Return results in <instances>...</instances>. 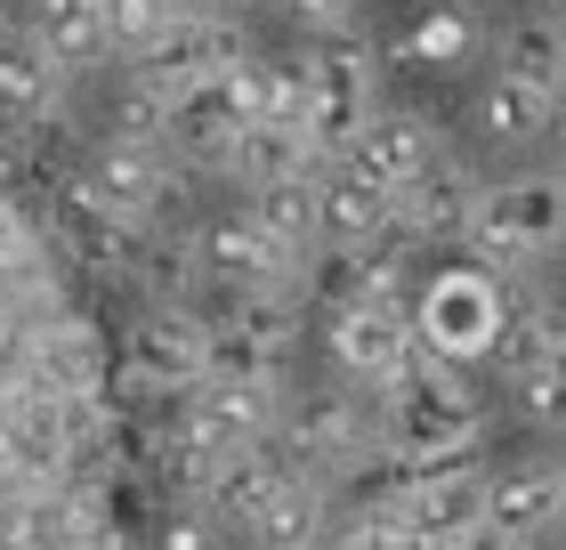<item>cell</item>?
<instances>
[{"label": "cell", "instance_id": "6da1fadb", "mask_svg": "<svg viewBox=\"0 0 566 550\" xmlns=\"http://www.w3.org/2000/svg\"><path fill=\"white\" fill-rule=\"evenodd\" d=\"M97 292L0 163V550H154Z\"/></svg>", "mask_w": 566, "mask_h": 550}, {"label": "cell", "instance_id": "7a4b0ae2", "mask_svg": "<svg viewBox=\"0 0 566 550\" xmlns=\"http://www.w3.org/2000/svg\"><path fill=\"white\" fill-rule=\"evenodd\" d=\"M518 292H510L502 276H485L478 259H453V268H429L413 283V340H421V356L437 364H453V373H470V364L485 356H502V340L510 324H518Z\"/></svg>", "mask_w": 566, "mask_h": 550}, {"label": "cell", "instance_id": "3957f363", "mask_svg": "<svg viewBox=\"0 0 566 550\" xmlns=\"http://www.w3.org/2000/svg\"><path fill=\"white\" fill-rule=\"evenodd\" d=\"M566 243V187L551 170H526V178H502L494 195H485V211L470 227V259L485 276H502V283H518L543 251Z\"/></svg>", "mask_w": 566, "mask_h": 550}, {"label": "cell", "instance_id": "277c9868", "mask_svg": "<svg viewBox=\"0 0 566 550\" xmlns=\"http://www.w3.org/2000/svg\"><path fill=\"white\" fill-rule=\"evenodd\" d=\"M478 429H485V397L437 356H421L413 381L389 388V445H405V454H421V461L478 454Z\"/></svg>", "mask_w": 566, "mask_h": 550}, {"label": "cell", "instance_id": "5b68a950", "mask_svg": "<svg viewBox=\"0 0 566 550\" xmlns=\"http://www.w3.org/2000/svg\"><path fill=\"white\" fill-rule=\"evenodd\" d=\"M195 259H202V283L227 292V300H292L300 276H307V251L275 243L251 211L202 219V227H195Z\"/></svg>", "mask_w": 566, "mask_h": 550}, {"label": "cell", "instance_id": "8992f818", "mask_svg": "<svg viewBox=\"0 0 566 550\" xmlns=\"http://www.w3.org/2000/svg\"><path fill=\"white\" fill-rule=\"evenodd\" d=\"M268 445H275V461L292 469V478L348 469L365 454V405H356V388H300V397L283 405V429Z\"/></svg>", "mask_w": 566, "mask_h": 550}, {"label": "cell", "instance_id": "52a82bcc", "mask_svg": "<svg viewBox=\"0 0 566 550\" xmlns=\"http://www.w3.org/2000/svg\"><path fill=\"white\" fill-rule=\"evenodd\" d=\"M243 58H251L243 24H227V17H211V9H178L170 33L138 58V82L163 90V97H187V90H202V82H219V73H235Z\"/></svg>", "mask_w": 566, "mask_h": 550}, {"label": "cell", "instance_id": "ba28073f", "mask_svg": "<svg viewBox=\"0 0 566 550\" xmlns=\"http://www.w3.org/2000/svg\"><path fill=\"white\" fill-rule=\"evenodd\" d=\"M307 106H316V154L348 163V146L365 138V122L380 114V97H373V58H365L356 41H324L316 58H307Z\"/></svg>", "mask_w": 566, "mask_h": 550}, {"label": "cell", "instance_id": "9c48e42d", "mask_svg": "<svg viewBox=\"0 0 566 550\" xmlns=\"http://www.w3.org/2000/svg\"><path fill=\"white\" fill-rule=\"evenodd\" d=\"M82 187L106 203L114 219L130 227H154V219H178V203H187V170L170 163V154H146V146H106L97 138Z\"/></svg>", "mask_w": 566, "mask_h": 550}, {"label": "cell", "instance_id": "30bf717a", "mask_svg": "<svg viewBox=\"0 0 566 550\" xmlns=\"http://www.w3.org/2000/svg\"><path fill=\"white\" fill-rule=\"evenodd\" d=\"M332 364L356 381V388H380L389 397L397 381H413V364H421V340H413V316L405 308H340L332 316Z\"/></svg>", "mask_w": 566, "mask_h": 550}, {"label": "cell", "instance_id": "8fae6325", "mask_svg": "<svg viewBox=\"0 0 566 550\" xmlns=\"http://www.w3.org/2000/svg\"><path fill=\"white\" fill-rule=\"evenodd\" d=\"M178 422L202 429L211 445H227V454H251V445H268L283 429V388L251 381V373H211L187 405H178Z\"/></svg>", "mask_w": 566, "mask_h": 550}, {"label": "cell", "instance_id": "7c38bea8", "mask_svg": "<svg viewBox=\"0 0 566 550\" xmlns=\"http://www.w3.org/2000/svg\"><path fill=\"white\" fill-rule=\"evenodd\" d=\"M292 340H300L292 300H227V308H211V373L275 381L283 356H292Z\"/></svg>", "mask_w": 566, "mask_h": 550}, {"label": "cell", "instance_id": "4fadbf2b", "mask_svg": "<svg viewBox=\"0 0 566 550\" xmlns=\"http://www.w3.org/2000/svg\"><path fill=\"white\" fill-rule=\"evenodd\" d=\"M65 90H73V65L49 58L24 24H0V114L24 129H49L65 122Z\"/></svg>", "mask_w": 566, "mask_h": 550}, {"label": "cell", "instance_id": "5bb4252c", "mask_svg": "<svg viewBox=\"0 0 566 550\" xmlns=\"http://www.w3.org/2000/svg\"><path fill=\"white\" fill-rule=\"evenodd\" d=\"M485 211V187L470 178L461 154H437V163L397 195V227L405 235H429V243H470V227Z\"/></svg>", "mask_w": 566, "mask_h": 550}, {"label": "cell", "instance_id": "9a60e30c", "mask_svg": "<svg viewBox=\"0 0 566 550\" xmlns=\"http://www.w3.org/2000/svg\"><path fill=\"white\" fill-rule=\"evenodd\" d=\"M243 138H251V114L235 106L227 73H219V82H202V90H187V97H170V154H178V163L235 170V146Z\"/></svg>", "mask_w": 566, "mask_h": 550}, {"label": "cell", "instance_id": "2e32d148", "mask_svg": "<svg viewBox=\"0 0 566 550\" xmlns=\"http://www.w3.org/2000/svg\"><path fill=\"white\" fill-rule=\"evenodd\" d=\"M405 527H413L421 542H437V550L470 542V535L485 527V469H478V454H461V461H429V486L413 494Z\"/></svg>", "mask_w": 566, "mask_h": 550}, {"label": "cell", "instance_id": "e0dca14e", "mask_svg": "<svg viewBox=\"0 0 566 550\" xmlns=\"http://www.w3.org/2000/svg\"><path fill=\"white\" fill-rule=\"evenodd\" d=\"M316 203H324V243L332 251H365L380 235H397V195L380 178H365L356 163H332L316 178Z\"/></svg>", "mask_w": 566, "mask_h": 550}, {"label": "cell", "instance_id": "ac0fdd59", "mask_svg": "<svg viewBox=\"0 0 566 550\" xmlns=\"http://www.w3.org/2000/svg\"><path fill=\"white\" fill-rule=\"evenodd\" d=\"M566 518V486L551 461H518V469H494L485 478V527H502L510 542H534Z\"/></svg>", "mask_w": 566, "mask_h": 550}, {"label": "cell", "instance_id": "d6986e66", "mask_svg": "<svg viewBox=\"0 0 566 550\" xmlns=\"http://www.w3.org/2000/svg\"><path fill=\"white\" fill-rule=\"evenodd\" d=\"M437 154H446V146H437V129H429L421 114H389V106H380V114L365 122V138L348 146V163L365 170V178H380L389 195H405V187L437 163Z\"/></svg>", "mask_w": 566, "mask_h": 550}, {"label": "cell", "instance_id": "ffe728a7", "mask_svg": "<svg viewBox=\"0 0 566 550\" xmlns=\"http://www.w3.org/2000/svg\"><path fill=\"white\" fill-rule=\"evenodd\" d=\"M24 33H33L49 58H65L73 73L114 58V17H106V0H24Z\"/></svg>", "mask_w": 566, "mask_h": 550}, {"label": "cell", "instance_id": "44dd1931", "mask_svg": "<svg viewBox=\"0 0 566 550\" xmlns=\"http://www.w3.org/2000/svg\"><path fill=\"white\" fill-rule=\"evenodd\" d=\"M421 486H429V461L405 454V445H365V454L340 469V494L356 510H380V518H405Z\"/></svg>", "mask_w": 566, "mask_h": 550}, {"label": "cell", "instance_id": "7402d4cb", "mask_svg": "<svg viewBox=\"0 0 566 550\" xmlns=\"http://www.w3.org/2000/svg\"><path fill=\"white\" fill-rule=\"evenodd\" d=\"M494 73H510L518 90H534V97H566V17L558 9H543V17H518L502 33V65Z\"/></svg>", "mask_w": 566, "mask_h": 550}, {"label": "cell", "instance_id": "603a6c76", "mask_svg": "<svg viewBox=\"0 0 566 550\" xmlns=\"http://www.w3.org/2000/svg\"><path fill=\"white\" fill-rule=\"evenodd\" d=\"M283 478H292V469L275 461V445H251V454H235V461L219 469V486H211V502H202V510H211L219 527H243L251 535L268 518V502L283 494Z\"/></svg>", "mask_w": 566, "mask_h": 550}, {"label": "cell", "instance_id": "cb8c5ba5", "mask_svg": "<svg viewBox=\"0 0 566 550\" xmlns=\"http://www.w3.org/2000/svg\"><path fill=\"white\" fill-rule=\"evenodd\" d=\"M227 461H235V454L211 445L202 429H187V422H170V437L154 445V469H163V494H170V502H211V486H219Z\"/></svg>", "mask_w": 566, "mask_h": 550}, {"label": "cell", "instance_id": "d4e9b609", "mask_svg": "<svg viewBox=\"0 0 566 550\" xmlns=\"http://www.w3.org/2000/svg\"><path fill=\"white\" fill-rule=\"evenodd\" d=\"M235 178L243 187H283V178H316V138L283 122H251V138L235 146Z\"/></svg>", "mask_w": 566, "mask_h": 550}, {"label": "cell", "instance_id": "484cf974", "mask_svg": "<svg viewBox=\"0 0 566 550\" xmlns=\"http://www.w3.org/2000/svg\"><path fill=\"white\" fill-rule=\"evenodd\" d=\"M324 478H283V494L268 502V518L251 527L260 550H324Z\"/></svg>", "mask_w": 566, "mask_h": 550}, {"label": "cell", "instance_id": "4316f807", "mask_svg": "<svg viewBox=\"0 0 566 550\" xmlns=\"http://www.w3.org/2000/svg\"><path fill=\"white\" fill-rule=\"evenodd\" d=\"M478 129L494 146H534L551 129V97H534V90L510 82V73H494V82L478 90Z\"/></svg>", "mask_w": 566, "mask_h": 550}, {"label": "cell", "instance_id": "83f0119b", "mask_svg": "<svg viewBox=\"0 0 566 550\" xmlns=\"http://www.w3.org/2000/svg\"><path fill=\"white\" fill-rule=\"evenodd\" d=\"M106 146H146V154H170V97L146 90L138 73L106 97Z\"/></svg>", "mask_w": 566, "mask_h": 550}, {"label": "cell", "instance_id": "f1b7e54d", "mask_svg": "<svg viewBox=\"0 0 566 550\" xmlns=\"http://www.w3.org/2000/svg\"><path fill=\"white\" fill-rule=\"evenodd\" d=\"M251 219H260L275 243L307 251L324 235V203H316V178H283V187H251Z\"/></svg>", "mask_w": 566, "mask_h": 550}, {"label": "cell", "instance_id": "f546056e", "mask_svg": "<svg viewBox=\"0 0 566 550\" xmlns=\"http://www.w3.org/2000/svg\"><path fill=\"white\" fill-rule=\"evenodd\" d=\"M470 49H478V17L446 9V0H437L429 17L405 24V58H413V65H461Z\"/></svg>", "mask_w": 566, "mask_h": 550}, {"label": "cell", "instance_id": "4dcf8cb0", "mask_svg": "<svg viewBox=\"0 0 566 550\" xmlns=\"http://www.w3.org/2000/svg\"><path fill=\"white\" fill-rule=\"evenodd\" d=\"M510 388H518V413L534 429H566V340L551 349V364H534V373L510 381Z\"/></svg>", "mask_w": 566, "mask_h": 550}, {"label": "cell", "instance_id": "1f68e13d", "mask_svg": "<svg viewBox=\"0 0 566 550\" xmlns=\"http://www.w3.org/2000/svg\"><path fill=\"white\" fill-rule=\"evenodd\" d=\"M332 550H437V542H421L405 518H380V510H356L340 535H332Z\"/></svg>", "mask_w": 566, "mask_h": 550}, {"label": "cell", "instance_id": "d6a6232c", "mask_svg": "<svg viewBox=\"0 0 566 550\" xmlns=\"http://www.w3.org/2000/svg\"><path fill=\"white\" fill-rule=\"evenodd\" d=\"M154 550H219V518L202 502H178L163 527H154Z\"/></svg>", "mask_w": 566, "mask_h": 550}, {"label": "cell", "instance_id": "836d02e7", "mask_svg": "<svg viewBox=\"0 0 566 550\" xmlns=\"http://www.w3.org/2000/svg\"><path fill=\"white\" fill-rule=\"evenodd\" d=\"M307 33H324V41H348V17H356V0H283Z\"/></svg>", "mask_w": 566, "mask_h": 550}, {"label": "cell", "instance_id": "e575fe53", "mask_svg": "<svg viewBox=\"0 0 566 550\" xmlns=\"http://www.w3.org/2000/svg\"><path fill=\"white\" fill-rule=\"evenodd\" d=\"M453 550H526V542H510V535H502V527H478V535H470V542H453Z\"/></svg>", "mask_w": 566, "mask_h": 550}, {"label": "cell", "instance_id": "d590c367", "mask_svg": "<svg viewBox=\"0 0 566 550\" xmlns=\"http://www.w3.org/2000/svg\"><path fill=\"white\" fill-rule=\"evenodd\" d=\"M551 178H558V187H566V138H558V170H551Z\"/></svg>", "mask_w": 566, "mask_h": 550}, {"label": "cell", "instance_id": "8d00e7d4", "mask_svg": "<svg viewBox=\"0 0 566 550\" xmlns=\"http://www.w3.org/2000/svg\"><path fill=\"white\" fill-rule=\"evenodd\" d=\"M558 486H566V454H558Z\"/></svg>", "mask_w": 566, "mask_h": 550}, {"label": "cell", "instance_id": "74e56055", "mask_svg": "<svg viewBox=\"0 0 566 550\" xmlns=\"http://www.w3.org/2000/svg\"><path fill=\"white\" fill-rule=\"evenodd\" d=\"M558 17H566V0H558Z\"/></svg>", "mask_w": 566, "mask_h": 550}, {"label": "cell", "instance_id": "f35d334b", "mask_svg": "<svg viewBox=\"0 0 566 550\" xmlns=\"http://www.w3.org/2000/svg\"><path fill=\"white\" fill-rule=\"evenodd\" d=\"M558 550H566V542H558Z\"/></svg>", "mask_w": 566, "mask_h": 550}, {"label": "cell", "instance_id": "ab89813d", "mask_svg": "<svg viewBox=\"0 0 566 550\" xmlns=\"http://www.w3.org/2000/svg\"><path fill=\"white\" fill-rule=\"evenodd\" d=\"M324 550H332V542H324Z\"/></svg>", "mask_w": 566, "mask_h": 550}]
</instances>
